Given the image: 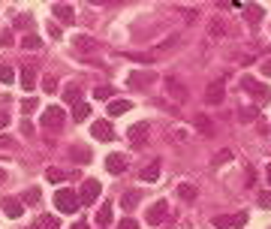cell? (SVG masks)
I'll use <instances>...</instances> for the list:
<instances>
[{
	"label": "cell",
	"instance_id": "obj_1",
	"mask_svg": "<svg viewBox=\"0 0 271 229\" xmlns=\"http://www.w3.org/2000/svg\"><path fill=\"white\" fill-rule=\"evenodd\" d=\"M54 205H57V211H63V214H75V211H79V205H82V199H79V193H72V190L60 187L57 193H54Z\"/></svg>",
	"mask_w": 271,
	"mask_h": 229
},
{
	"label": "cell",
	"instance_id": "obj_2",
	"mask_svg": "<svg viewBox=\"0 0 271 229\" xmlns=\"http://www.w3.org/2000/svg\"><path fill=\"white\" fill-rule=\"evenodd\" d=\"M241 88H244L250 97H256V100H259V106L271 103V91H268L262 82H256V79H247V75H244V79H241Z\"/></svg>",
	"mask_w": 271,
	"mask_h": 229
},
{
	"label": "cell",
	"instance_id": "obj_3",
	"mask_svg": "<svg viewBox=\"0 0 271 229\" xmlns=\"http://www.w3.org/2000/svg\"><path fill=\"white\" fill-rule=\"evenodd\" d=\"M166 214H169V202H166V199H157V202L145 211V220H148L151 226H160V223L166 220Z\"/></svg>",
	"mask_w": 271,
	"mask_h": 229
},
{
	"label": "cell",
	"instance_id": "obj_4",
	"mask_svg": "<svg viewBox=\"0 0 271 229\" xmlns=\"http://www.w3.org/2000/svg\"><path fill=\"white\" fill-rule=\"evenodd\" d=\"M100 193H103V184H100L97 178H88V181L82 184V193H79V199H82V202H88V205H94V202L100 199Z\"/></svg>",
	"mask_w": 271,
	"mask_h": 229
},
{
	"label": "cell",
	"instance_id": "obj_5",
	"mask_svg": "<svg viewBox=\"0 0 271 229\" xmlns=\"http://www.w3.org/2000/svg\"><path fill=\"white\" fill-rule=\"evenodd\" d=\"M63 121H66V114H63V109H57V106H49V109L43 112V124H46V127H54V130H57Z\"/></svg>",
	"mask_w": 271,
	"mask_h": 229
},
{
	"label": "cell",
	"instance_id": "obj_6",
	"mask_svg": "<svg viewBox=\"0 0 271 229\" xmlns=\"http://www.w3.org/2000/svg\"><path fill=\"white\" fill-rule=\"evenodd\" d=\"M166 94H169L175 103H187V88H184L178 79H172V75L166 79Z\"/></svg>",
	"mask_w": 271,
	"mask_h": 229
},
{
	"label": "cell",
	"instance_id": "obj_7",
	"mask_svg": "<svg viewBox=\"0 0 271 229\" xmlns=\"http://www.w3.org/2000/svg\"><path fill=\"white\" fill-rule=\"evenodd\" d=\"M91 136H94L97 142H111V139H114V130H111L108 121H97V124L91 127Z\"/></svg>",
	"mask_w": 271,
	"mask_h": 229
},
{
	"label": "cell",
	"instance_id": "obj_8",
	"mask_svg": "<svg viewBox=\"0 0 271 229\" xmlns=\"http://www.w3.org/2000/svg\"><path fill=\"white\" fill-rule=\"evenodd\" d=\"M223 97H226V88H223V82H220V79H217V82H211V85L205 88V100H208L211 106L223 103Z\"/></svg>",
	"mask_w": 271,
	"mask_h": 229
},
{
	"label": "cell",
	"instance_id": "obj_9",
	"mask_svg": "<svg viewBox=\"0 0 271 229\" xmlns=\"http://www.w3.org/2000/svg\"><path fill=\"white\" fill-rule=\"evenodd\" d=\"M151 79H154L151 72H139V69H136V72H130V79H127V82H130V88L145 91V88H151Z\"/></svg>",
	"mask_w": 271,
	"mask_h": 229
},
{
	"label": "cell",
	"instance_id": "obj_10",
	"mask_svg": "<svg viewBox=\"0 0 271 229\" xmlns=\"http://www.w3.org/2000/svg\"><path fill=\"white\" fill-rule=\"evenodd\" d=\"M106 169H108L111 175H124V172H127V160H124L121 154H108V157H106Z\"/></svg>",
	"mask_w": 271,
	"mask_h": 229
},
{
	"label": "cell",
	"instance_id": "obj_11",
	"mask_svg": "<svg viewBox=\"0 0 271 229\" xmlns=\"http://www.w3.org/2000/svg\"><path fill=\"white\" fill-rule=\"evenodd\" d=\"M127 139H130L133 145H142V142L148 139V124H133V127L127 130Z\"/></svg>",
	"mask_w": 271,
	"mask_h": 229
},
{
	"label": "cell",
	"instance_id": "obj_12",
	"mask_svg": "<svg viewBox=\"0 0 271 229\" xmlns=\"http://www.w3.org/2000/svg\"><path fill=\"white\" fill-rule=\"evenodd\" d=\"M18 82H21L24 91H33V88H36V72H33L30 66H24V69L18 72Z\"/></svg>",
	"mask_w": 271,
	"mask_h": 229
},
{
	"label": "cell",
	"instance_id": "obj_13",
	"mask_svg": "<svg viewBox=\"0 0 271 229\" xmlns=\"http://www.w3.org/2000/svg\"><path fill=\"white\" fill-rule=\"evenodd\" d=\"M52 12H54L60 21H69V24H72V18H75V9H72L69 3H54V6H52Z\"/></svg>",
	"mask_w": 271,
	"mask_h": 229
},
{
	"label": "cell",
	"instance_id": "obj_14",
	"mask_svg": "<svg viewBox=\"0 0 271 229\" xmlns=\"http://www.w3.org/2000/svg\"><path fill=\"white\" fill-rule=\"evenodd\" d=\"M262 15H265V9H262L259 3H244V18H247L250 24H256V21H262Z\"/></svg>",
	"mask_w": 271,
	"mask_h": 229
},
{
	"label": "cell",
	"instance_id": "obj_15",
	"mask_svg": "<svg viewBox=\"0 0 271 229\" xmlns=\"http://www.w3.org/2000/svg\"><path fill=\"white\" fill-rule=\"evenodd\" d=\"M193 124H196V130H199L202 136H211V133H214V124H211L208 114H196V118H193Z\"/></svg>",
	"mask_w": 271,
	"mask_h": 229
},
{
	"label": "cell",
	"instance_id": "obj_16",
	"mask_svg": "<svg viewBox=\"0 0 271 229\" xmlns=\"http://www.w3.org/2000/svg\"><path fill=\"white\" fill-rule=\"evenodd\" d=\"M3 211H6V217H12V220H15V217H21V214H24V205H21L18 199H3Z\"/></svg>",
	"mask_w": 271,
	"mask_h": 229
},
{
	"label": "cell",
	"instance_id": "obj_17",
	"mask_svg": "<svg viewBox=\"0 0 271 229\" xmlns=\"http://www.w3.org/2000/svg\"><path fill=\"white\" fill-rule=\"evenodd\" d=\"M91 118V103H75L72 106V121H88Z\"/></svg>",
	"mask_w": 271,
	"mask_h": 229
},
{
	"label": "cell",
	"instance_id": "obj_18",
	"mask_svg": "<svg viewBox=\"0 0 271 229\" xmlns=\"http://www.w3.org/2000/svg\"><path fill=\"white\" fill-rule=\"evenodd\" d=\"M94 223H97V226H108V223H111V202H103V205H100Z\"/></svg>",
	"mask_w": 271,
	"mask_h": 229
},
{
	"label": "cell",
	"instance_id": "obj_19",
	"mask_svg": "<svg viewBox=\"0 0 271 229\" xmlns=\"http://www.w3.org/2000/svg\"><path fill=\"white\" fill-rule=\"evenodd\" d=\"M130 109H133L130 100H111V103H108V114H127Z\"/></svg>",
	"mask_w": 271,
	"mask_h": 229
},
{
	"label": "cell",
	"instance_id": "obj_20",
	"mask_svg": "<svg viewBox=\"0 0 271 229\" xmlns=\"http://www.w3.org/2000/svg\"><path fill=\"white\" fill-rule=\"evenodd\" d=\"M160 178V160H154L145 172H142V181H148V184H154V181H157Z\"/></svg>",
	"mask_w": 271,
	"mask_h": 229
},
{
	"label": "cell",
	"instance_id": "obj_21",
	"mask_svg": "<svg viewBox=\"0 0 271 229\" xmlns=\"http://www.w3.org/2000/svg\"><path fill=\"white\" fill-rule=\"evenodd\" d=\"M63 100H66V103H72V106H75V103H82V88H79V85L63 88Z\"/></svg>",
	"mask_w": 271,
	"mask_h": 229
},
{
	"label": "cell",
	"instance_id": "obj_22",
	"mask_svg": "<svg viewBox=\"0 0 271 229\" xmlns=\"http://www.w3.org/2000/svg\"><path fill=\"white\" fill-rule=\"evenodd\" d=\"M139 199H142V196H139V190H130V193H124V199H121V205H124L127 211H133V208L139 205Z\"/></svg>",
	"mask_w": 271,
	"mask_h": 229
},
{
	"label": "cell",
	"instance_id": "obj_23",
	"mask_svg": "<svg viewBox=\"0 0 271 229\" xmlns=\"http://www.w3.org/2000/svg\"><path fill=\"white\" fill-rule=\"evenodd\" d=\"M69 157H72L75 163H91V154H88V148H82V145H79V148H72V151H69Z\"/></svg>",
	"mask_w": 271,
	"mask_h": 229
},
{
	"label": "cell",
	"instance_id": "obj_24",
	"mask_svg": "<svg viewBox=\"0 0 271 229\" xmlns=\"http://www.w3.org/2000/svg\"><path fill=\"white\" fill-rule=\"evenodd\" d=\"M46 178H49L52 184H60V181L66 178V172H63V169H57V166H49V169H46Z\"/></svg>",
	"mask_w": 271,
	"mask_h": 229
},
{
	"label": "cell",
	"instance_id": "obj_25",
	"mask_svg": "<svg viewBox=\"0 0 271 229\" xmlns=\"http://www.w3.org/2000/svg\"><path fill=\"white\" fill-rule=\"evenodd\" d=\"M72 46H75V49H82V52H94V49H97V46H94V40H88V36H75Z\"/></svg>",
	"mask_w": 271,
	"mask_h": 229
},
{
	"label": "cell",
	"instance_id": "obj_26",
	"mask_svg": "<svg viewBox=\"0 0 271 229\" xmlns=\"http://www.w3.org/2000/svg\"><path fill=\"white\" fill-rule=\"evenodd\" d=\"M40 229H60V220L52 217V214H43L40 217Z\"/></svg>",
	"mask_w": 271,
	"mask_h": 229
},
{
	"label": "cell",
	"instance_id": "obj_27",
	"mask_svg": "<svg viewBox=\"0 0 271 229\" xmlns=\"http://www.w3.org/2000/svg\"><path fill=\"white\" fill-rule=\"evenodd\" d=\"M15 82V72H12V66H0V85H12Z\"/></svg>",
	"mask_w": 271,
	"mask_h": 229
},
{
	"label": "cell",
	"instance_id": "obj_28",
	"mask_svg": "<svg viewBox=\"0 0 271 229\" xmlns=\"http://www.w3.org/2000/svg\"><path fill=\"white\" fill-rule=\"evenodd\" d=\"M111 97H114V88H108V85H100L94 91V100H111Z\"/></svg>",
	"mask_w": 271,
	"mask_h": 229
},
{
	"label": "cell",
	"instance_id": "obj_29",
	"mask_svg": "<svg viewBox=\"0 0 271 229\" xmlns=\"http://www.w3.org/2000/svg\"><path fill=\"white\" fill-rule=\"evenodd\" d=\"M229 226H232V217H226V214H220V217L211 220V229H229Z\"/></svg>",
	"mask_w": 271,
	"mask_h": 229
},
{
	"label": "cell",
	"instance_id": "obj_30",
	"mask_svg": "<svg viewBox=\"0 0 271 229\" xmlns=\"http://www.w3.org/2000/svg\"><path fill=\"white\" fill-rule=\"evenodd\" d=\"M24 49H43V40L36 33H27L24 36Z\"/></svg>",
	"mask_w": 271,
	"mask_h": 229
},
{
	"label": "cell",
	"instance_id": "obj_31",
	"mask_svg": "<svg viewBox=\"0 0 271 229\" xmlns=\"http://www.w3.org/2000/svg\"><path fill=\"white\" fill-rule=\"evenodd\" d=\"M178 193H181V199H187V202L196 199V190H193L190 184H181V187H178Z\"/></svg>",
	"mask_w": 271,
	"mask_h": 229
},
{
	"label": "cell",
	"instance_id": "obj_32",
	"mask_svg": "<svg viewBox=\"0 0 271 229\" xmlns=\"http://www.w3.org/2000/svg\"><path fill=\"white\" fill-rule=\"evenodd\" d=\"M256 114H259V109H256V106H250V109H241V112H238V118H241V121H253Z\"/></svg>",
	"mask_w": 271,
	"mask_h": 229
},
{
	"label": "cell",
	"instance_id": "obj_33",
	"mask_svg": "<svg viewBox=\"0 0 271 229\" xmlns=\"http://www.w3.org/2000/svg\"><path fill=\"white\" fill-rule=\"evenodd\" d=\"M40 196H43L40 187H30V190H27V205H40Z\"/></svg>",
	"mask_w": 271,
	"mask_h": 229
},
{
	"label": "cell",
	"instance_id": "obj_34",
	"mask_svg": "<svg viewBox=\"0 0 271 229\" xmlns=\"http://www.w3.org/2000/svg\"><path fill=\"white\" fill-rule=\"evenodd\" d=\"M43 91H46V94H54V91H57V79L46 75V79H43Z\"/></svg>",
	"mask_w": 271,
	"mask_h": 229
},
{
	"label": "cell",
	"instance_id": "obj_35",
	"mask_svg": "<svg viewBox=\"0 0 271 229\" xmlns=\"http://www.w3.org/2000/svg\"><path fill=\"white\" fill-rule=\"evenodd\" d=\"M36 106H40V103H36L33 97H27V100L21 103V114H30V112H36Z\"/></svg>",
	"mask_w": 271,
	"mask_h": 229
},
{
	"label": "cell",
	"instance_id": "obj_36",
	"mask_svg": "<svg viewBox=\"0 0 271 229\" xmlns=\"http://www.w3.org/2000/svg\"><path fill=\"white\" fill-rule=\"evenodd\" d=\"M118 229H139V223L127 217V220H121V223H118Z\"/></svg>",
	"mask_w": 271,
	"mask_h": 229
},
{
	"label": "cell",
	"instance_id": "obj_37",
	"mask_svg": "<svg viewBox=\"0 0 271 229\" xmlns=\"http://www.w3.org/2000/svg\"><path fill=\"white\" fill-rule=\"evenodd\" d=\"M241 223H247V211H241V214L232 217V226H241Z\"/></svg>",
	"mask_w": 271,
	"mask_h": 229
},
{
	"label": "cell",
	"instance_id": "obj_38",
	"mask_svg": "<svg viewBox=\"0 0 271 229\" xmlns=\"http://www.w3.org/2000/svg\"><path fill=\"white\" fill-rule=\"evenodd\" d=\"M12 145H15L12 136H0V148H12Z\"/></svg>",
	"mask_w": 271,
	"mask_h": 229
},
{
	"label": "cell",
	"instance_id": "obj_39",
	"mask_svg": "<svg viewBox=\"0 0 271 229\" xmlns=\"http://www.w3.org/2000/svg\"><path fill=\"white\" fill-rule=\"evenodd\" d=\"M259 205H262V208H271V193H262V196H259Z\"/></svg>",
	"mask_w": 271,
	"mask_h": 229
},
{
	"label": "cell",
	"instance_id": "obj_40",
	"mask_svg": "<svg viewBox=\"0 0 271 229\" xmlns=\"http://www.w3.org/2000/svg\"><path fill=\"white\" fill-rule=\"evenodd\" d=\"M211 33L220 36V33H223V24H220V21H211Z\"/></svg>",
	"mask_w": 271,
	"mask_h": 229
},
{
	"label": "cell",
	"instance_id": "obj_41",
	"mask_svg": "<svg viewBox=\"0 0 271 229\" xmlns=\"http://www.w3.org/2000/svg\"><path fill=\"white\" fill-rule=\"evenodd\" d=\"M130 57H133V60H145V63H151V60H154V55H130Z\"/></svg>",
	"mask_w": 271,
	"mask_h": 229
},
{
	"label": "cell",
	"instance_id": "obj_42",
	"mask_svg": "<svg viewBox=\"0 0 271 229\" xmlns=\"http://www.w3.org/2000/svg\"><path fill=\"white\" fill-rule=\"evenodd\" d=\"M21 130H24V136H33V124L24 118V124H21Z\"/></svg>",
	"mask_w": 271,
	"mask_h": 229
},
{
	"label": "cell",
	"instance_id": "obj_43",
	"mask_svg": "<svg viewBox=\"0 0 271 229\" xmlns=\"http://www.w3.org/2000/svg\"><path fill=\"white\" fill-rule=\"evenodd\" d=\"M262 75H271V60H262Z\"/></svg>",
	"mask_w": 271,
	"mask_h": 229
},
{
	"label": "cell",
	"instance_id": "obj_44",
	"mask_svg": "<svg viewBox=\"0 0 271 229\" xmlns=\"http://www.w3.org/2000/svg\"><path fill=\"white\" fill-rule=\"evenodd\" d=\"M6 124H9V114H6V112H0V127H6Z\"/></svg>",
	"mask_w": 271,
	"mask_h": 229
},
{
	"label": "cell",
	"instance_id": "obj_45",
	"mask_svg": "<svg viewBox=\"0 0 271 229\" xmlns=\"http://www.w3.org/2000/svg\"><path fill=\"white\" fill-rule=\"evenodd\" d=\"M265 181L271 184V166H265Z\"/></svg>",
	"mask_w": 271,
	"mask_h": 229
},
{
	"label": "cell",
	"instance_id": "obj_46",
	"mask_svg": "<svg viewBox=\"0 0 271 229\" xmlns=\"http://www.w3.org/2000/svg\"><path fill=\"white\" fill-rule=\"evenodd\" d=\"M0 181H6V169H0Z\"/></svg>",
	"mask_w": 271,
	"mask_h": 229
},
{
	"label": "cell",
	"instance_id": "obj_47",
	"mask_svg": "<svg viewBox=\"0 0 271 229\" xmlns=\"http://www.w3.org/2000/svg\"><path fill=\"white\" fill-rule=\"evenodd\" d=\"M72 229H88V226H85V223H75V226H72Z\"/></svg>",
	"mask_w": 271,
	"mask_h": 229
},
{
	"label": "cell",
	"instance_id": "obj_48",
	"mask_svg": "<svg viewBox=\"0 0 271 229\" xmlns=\"http://www.w3.org/2000/svg\"><path fill=\"white\" fill-rule=\"evenodd\" d=\"M30 229H40V223H33V226H30Z\"/></svg>",
	"mask_w": 271,
	"mask_h": 229
}]
</instances>
